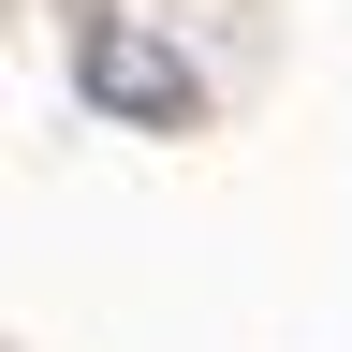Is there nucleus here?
Returning <instances> with one entry per match:
<instances>
[{
  "instance_id": "nucleus-1",
  "label": "nucleus",
  "mask_w": 352,
  "mask_h": 352,
  "mask_svg": "<svg viewBox=\"0 0 352 352\" xmlns=\"http://www.w3.org/2000/svg\"><path fill=\"white\" fill-rule=\"evenodd\" d=\"M88 103H103L118 132H191L206 118V74L176 59L147 15H103V30H88Z\"/></svg>"
}]
</instances>
